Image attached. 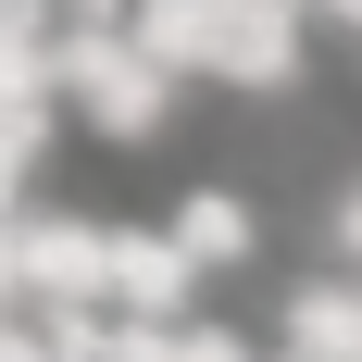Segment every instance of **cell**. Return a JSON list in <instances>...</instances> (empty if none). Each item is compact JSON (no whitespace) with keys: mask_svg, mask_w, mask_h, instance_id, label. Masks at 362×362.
Instances as JSON below:
<instances>
[{"mask_svg":"<svg viewBox=\"0 0 362 362\" xmlns=\"http://www.w3.org/2000/svg\"><path fill=\"white\" fill-rule=\"evenodd\" d=\"M175 88L187 75L150 50L138 25H75L63 37V100H75V125L100 150H150L163 125H175Z\"/></svg>","mask_w":362,"mask_h":362,"instance_id":"1","label":"cell"},{"mask_svg":"<svg viewBox=\"0 0 362 362\" xmlns=\"http://www.w3.org/2000/svg\"><path fill=\"white\" fill-rule=\"evenodd\" d=\"M0 288H13V313H112V225L25 200L13 250H0Z\"/></svg>","mask_w":362,"mask_h":362,"instance_id":"2","label":"cell"},{"mask_svg":"<svg viewBox=\"0 0 362 362\" xmlns=\"http://www.w3.org/2000/svg\"><path fill=\"white\" fill-rule=\"evenodd\" d=\"M313 13H288V0H225L213 13V88H250V100H275V88H300V75H313Z\"/></svg>","mask_w":362,"mask_h":362,"instance_id":"3","label":"cell"},{"mask_svg":"<svg viewBox=\"0 0 362 362\" xmlns=\"http://www.w3.org/2000/svg\"><path fill=\"white\" fill-rule=\"evenodd\" d=\"M200 250H187L175 225H112V313L125 325H187L200 313Z\"/></svg>","mask_w":362,"mask_h":362,"instance_id":"4","label":"cell"},{"mask_svg":"<svg viewBox=\"0 0 362 362\" xmlns=\"http://www.w3.org/2000/svg\"><path fill=\"white\" fill-rule=\"evenodd\" d=\"M275 325H288V350H300V362H362V262H337V275H300Z\"/></svg>","mask_w":362,"mask_h":362,"instance_id":"5","label":"cell"},{"mask_svg":"<svg viewBox=\"0 0 362 362\" xmlns=\"http://www.w3.org/2000/svg\"><path fill=\"white\" fill-rule=\"evenodd\" d=\"M163 225H175L187 250H200V275H238V262L262 250V213H250V200H238V187H187V200H175V213H163Z\"/></svg>","mask_w":362,"mask_h":362,"instance_id":"6","label":"cell"},{"mask_svg":"<svg viewBox=\"0 0 362 362\" xmlns=\"http://www.w3.org/2000/svg\"><path fill=\"white\" fill-rule=\"evenodd\" d=\"M213 13H225V0H138L125 25H138V37H150L175 75H200V63H213Z\"/></svg>","mask_w":362,"mask_h":362,"instance_id":"7","label":"cell"},{"mask_svg":"<svg viewBox=\"0 0 362 362\" xmlns=\"http://www.w3.org/2000/svg\"><path fill=\"white\" fill-rule=\"evenodd\" d=\"M325 238H337V262H362V187L337 200V225H325Z\"/></svg>","mask_w":362,"mask_h":362,"instance_id":"8","label":"cell"},{"mask_svg":"<svg viewBox=\"0 0 362 362\" xmlns=\"http://www.w3.org/2000/svg\"><path fill=\"white\" fill-rule=\"evenodd\" d=\"M75 25H125V13H138V0H63Z\"/></svg>","mask_w":362,"mask_h":362,"instance_id":"9","label":"cell"},{"mask_svg":"<svg viewBox=\"0 0 362 362\" xmlns=\"http://www.w3.org/2000/svg\"><path fill=\"white\" fill-rule=\"evenodd\" d=\"M288 13H325V25H337V13H350V0H288Z\"/></svg>","mask_w":362,"mask_h":362,"instance_id":"10","label":"cell"},{"mask_svg":"<svg viewBox=\"0 0 362 362\" xmlns=\"http://www.w3.org/2000/svg\"><path fill=\"white\" fill-rule=\"evenodd\" d=\"M337 25H362V0H350V13H337Z\"/></svg>","mask_w":362,"mask_h":362,"instance_id":"11","label":"cell"},{"mask_svg":"<svg viewBox=\"0 0 362 362\" xmlns=\"http://www.w3.org/2000/svg\"><path fill=\"white\" fill-rule=\"evenodd\" d=\"M275 362H300V350H275Z\"/></svg>","mask_w":362,"mask_h":362,"instance_id":"12","label":"cell"}]
</instances>
